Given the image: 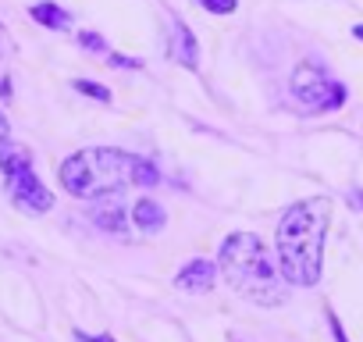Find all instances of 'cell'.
I'll return each instance as SVG.
<instances>
[{
    "label": "cell",
    "instance_id": "6da1fadb",
    "mask_svg": "<svg viewBox=\"0 0 363 342\" xmlns=\"http://www.w3.org/2000/svg\"><path fill=\"white\" fill-rule=\"evenodd\" d=\"M157 182H160V171L150 160L114 146L79 150L61 164V186L82 200H104V197H118L121 189L157 186Z\"/></svg>",
    "mask_w": 363,
    "mask_h": 342
},
{
    "label": "cell",
    "instance_id": "7a4b0ae2",
    "mask_svg": "<svg viewBox=\"0 0 363 342\" xmlns=\"http://www.w3.org/2000/svg\"><path fill=\"white\" fill-rule=\"evenodd\" d=\"M328 221H331L328 197L292 204L281 214L278 232H274V246H278V264H281V275L289 285H317Z\"/></svg>",
    "mask_w": 363,
    "mask_h": 342
},
{
    "label": "cell",
    "instance_id": "3957f363",
    "mask_svg": "<svg viewBox=\"0 0 363 342\" xmlns=\"http://www.w3.org/2000/svg\"><path fill=\"white\" fill-rule=\"evenodd\" d=\"M218 267H221V278L239 296H246L260 307H278L285 299V285H281L285 275H278L274 257L264 250V243L253 232L228 236L218 253Z\"/></svg>",
    "mask_w": 363,
    "mask_h": 342
},
{
    "label": "cell",
    "instance_id": "277c9868",
    "mask_svg": "<svg viewBox=\"0 0 363 342\" xmlns=\"http://www.w3.org/2000/svg\"><path fill=\"white\" fill-rule=\"evenodd\" d=\"M0 171H4V182H8V193L18 207L33 211V214H43L54 207V197L50 189L36 179V171H33V160L26 150H15L4 143V150H0Z\"/></svg>",
    "mask_w": 363,
    "mask_h": 342
},
{
    "label": "cell",
    "instance_id": "5b68a950",
    "mask_svg": "<svg viewBox=\"0 0 363 342\" xmlns=\"http://www.w3.org/2000/svg\"><path fill=\"white\" fill-rule=\"evenodd\" d=\"M292 96H296L306 111L320 114V111H335V107H342L345 89H342V86H338L320 65L306 61V65H299L296 75H292Z\"/></svg>",
    "mask_w": 363,
    "mask_h": 342
},
{
    "label": "cell",
    "instance_id": "8992f818",
    "mask_svg": "<svg viewBox=\"0 0 363 342\" xmlns=\"http://www.w3.org/2000/svg\"><path fill=\"white\" fill-rule=\"evenodd\" d=\"M214 278H218V271H214L211 260H193L189 267L178 271L174 285H178L182 292H207V289L214 285Z\"/></svg>",
    "mask_w": 363,
    "mask_h": 342
},
{
    "label": "cell",
    "instance_id": "52a82bcc",
    "mask_svg": "<svg viewBox=\"0 0 363 342\" xmlns=\"http://www.w3.org/2000/svg\"><path fill=\"white\" fill-rule=\"evenodd\" d=\"M164 221H167L164 207H157L150 197L135 200V207H132V225H139V232H160Z\"/></svg>",
    "mask_w": 363,
    "mask_h": 342
},
{
    "label": "cell",
    "instance_id": "ba28073f",
    "mask_svg": "<svg viewBox=\"0 0 363 342\" xmlns=\"http://www.w3.org/2000/svg\"><path fill=\"white\" fill-rule=\"evenodd\" d=\"M171 50H174V57L182 61V65H196V40L189 36V29L182 26V22H174L171 26Z\"/></svg>",
    "mask_w": 363,
    "mask_h": 342
},
{
    "label": "cell",
    "instance_id": "9c48e42d",
    "mask_svg": "<svg viewBox=\"0 0 363 342\" xmlns=\"http://www.w3.org/2000/svg\"><path fill=\"white\" fill-rule=\"evenodd\" d=\"M33 18H36L40 26H47V29H68V22H72L57 4H36V8H33Z\"/></svg>",
    "mask_w": 363,
    "mask_h": 342
},
{
    "label": "cell",
    "instance_id": "30bf717a",
    "mask_svg": "<svg viewBox=\"0 0 363 342\" xmlns=\"http://www.w3.org/2000/svg\"><path fill=\"white\" fill-rule=\"evenodd\" d=\"M200 4L207 11H214V15H232L235 11V0H200Z\"/></svg>",
    "mask_w": 363,
    "mask_h": 342
},
{
    "label": "cell",
    "instance_id": "8fae6325",
    "mask_svg": "<svg viewBox=\"0 0 363 342\" xmlns=\"http://www.w3.org/2000/svg\"><path fill=\"white\" fill-rule=\"evenodd\" d=\"M75 86H79L82 93H89V96H96V100H111V93H107V89H100V86H93V82H86V79H79Z\"/></svg>",
    "mask_w": 363,
    "mask_h": 342
},
{
    "label": "cell",
    "instance_id": "7c38bea8",
    "mask_svg": "<svg viewBox=\"0 0 363 342\" xmlns=\"http://www.w3.org/2000/svg\"><path fill=\"white\" fill-rule=\"evenodd\" d=\"M8 136H11V125H8V118H4V114H0V146L8 143Z\"/></svg>",
    "mask_w": 363,
    "mask_h": 342
},
{
    "label": "cell",
    "instance_id": "4fadbf2b",
    "mask_svg": "<svg viewBox=\"0 0 363 342\" xmlns=\"http://www.w3.org/2000/svg\"><path fill=\"white\" fill-rule=\"evenodd\" d=\"M82 338H86V342H114L111 335H96V338H89V335H82Z\"/></svg>",
    "mask_w": 363,
    "mask_h": 342
},
{
    "label": "cell",
    "instance_id": "5bb4252c",
    "mask_svg": "<svg viewBox=\"0 0 363 342\" xmlns=\"http://www.w3.org/2000/svg\"><path fill=\"white\" fill-rule=\"evenodd\" d=\"M356 36H359V40H363V26H356Z\"/></svg>",
    "mask_w": 363,
    "mask_h": 342
},
{
    "label": "cell",
    "instance_id": "9a60e30c",
    "mask_svg": "<svg viewBox=\"0 0 363 342\" xmlns=\"http://www.w3.org/2000/svg\"><path fill=\"white\" fill-rule=\"evenodd\" d=\"M356 204H359V207H363V193H356Z\"/></svg>",
    "mask_w": 363,
    "mask_h": 342
},
{
    "label": "cell",
    "instance_id": "2e32d148",
    "mask_svg": "<svg viewBox=\"0 0 363 342\" xmlns=\"http://www.w3.org/2000/svg\"><path fill=\"white\" fill-rule=\"evenodd\" d=\"M0 43H4V33H0Z\"/></svg>",
    "mask_w": 363,
    "mask_h": 342
}]
</instances>
